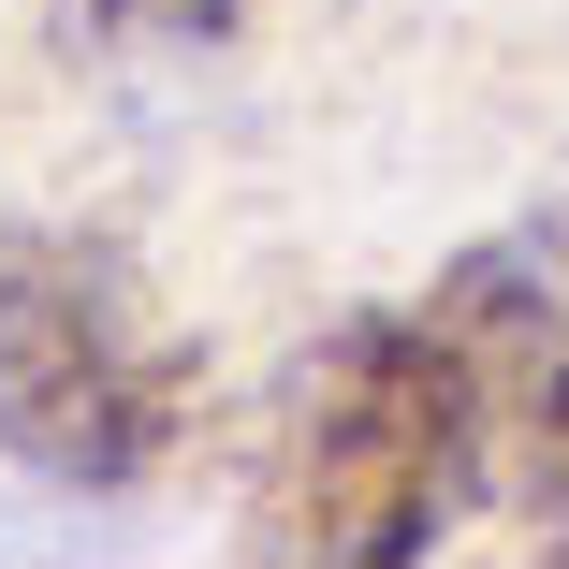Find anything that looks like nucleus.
Listing matches in <instances>:
<instances>
[{
  "mask_svg": "<svg viewBox=\"0 0 569 569\" xmlns=\"http://www.w3.org/2000/svg\"><path fill=\"white\" fill-rule=\"evenodd\" d=\"M482 497V395L438 307H366L278 380L249 438V555L278 569H423Z\"/></svg>",
  "mask_w": 569,
  "mask_h": 569,
  "instance_id": "1",
  "label": "nucleus"
},
{
  "mask_svg": "<svg viewBox=\"0 0 569 569\" xmlns=\"http://www.w3.org/2000/svg\"><path fill=\"white\" fill-rule=\"evenodd\" d=\"M204 351L118 234H0V511H132L190 452Z\"/></svg>",
  "mask_w": 569,
  "mask_h": 569,
  "instance_id": "2",
  "label": "nucleus"
},
{
  "mask_svg": "<svg viewBox=\"0 0 569 569\" xmlns=\"http://www.w3.org/2000/svg\"><path fill=\"white\" fill-rule=\"evenodd\" d=\"M423 307L468 351V395H482V497L540 555H569V190L468 234Z\"/></svg>",
  "mask_w": 569,
  "mask_h": 569,
  "instance_id": "3",
  "label": "nucleus"
},
{
  "mask_svg": "<svg viewBox=\"0 0 569 569\" xmlns=\"http://www.w3.org/2000/svg\"><path fill=\"white\" fill-rule=\"evenodd\" d=\"M249 30V0H59V44L88 59H219Z\"/></svg>",
  "mask_w": 569,
  "mask_h": 569,
  "instance_id": "4",
  "label": "nucleus"
}]
</instances>
